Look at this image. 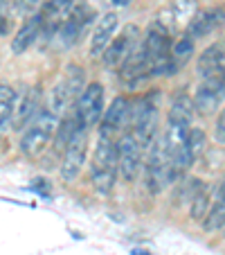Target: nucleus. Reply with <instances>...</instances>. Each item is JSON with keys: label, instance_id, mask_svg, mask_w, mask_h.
Listing matches in <instances>:
<instances>
[{"label": "nucleus", "instance_id": "dca6fc26", "mask_svg": "<svg viewBox=\"0 0 225 255\" xmlns=\"http://www.w3.org/2000/svg\"><path fill=\"white\" fill-rule=\"evenodd\" d=\"M117 25H120V18H117L115 11H106L101 18H97V25L90 34V54L92 57H101V54L106 52L110 41L115 39Z\"/></svg>", "mask_w": 225, "mask_h": 255}, {"label": "nucleus", "instance_id": "ddd939ff", "mask_svg": "<svg viewBox=\"0 0 225 255\" xmlns=\"http://www.w3.org/2000/svg\"><path fill=\"white\" fill-rule=\"evenodd\" d=\"M95 18H97L95 9L88 7L86 2H77V5H72L70 14H68V18L63 20V25H61V39L66 41V45L77 43V39L81 36V32Z\"/></svg>", "mask_w": 225, "mask_h": 255}, {"label": "nucleus", "instance_id": "b1692460", "mask_svg": "<svg viewBox=\"0 0 225 255\" xmlns=\"http://www.w3.org/2000/svg\"><path fill=\"white\" fill-rule=\"evenodd\" d=\"M43 2L45 0H18L16 11H20V14H25V16H34V14H39L41 11Z\"/></svg>", "mask_w": 225, "mask_h": 255}, {"label": "nucleus", "instance_id": "423d86ee", "mask_svg": "<svg viewBox=\"0 0 225 255\" xmlns=\"http://www.w3.org/2000/svg\"><path fill=\"white\" fill-rule=\"evenodd\" d=\"M104 86L99 82H92L83 88V93L77 100V109L75 116L79 118V125L83 129H92L95 125H99L104 118Z\"/></svg>", "mask_w": 225, "mask_h": 255}, {"label": "nucleus", "instance_id": "c756f323", "mask_svg": "<svg viewBox=\"0 0 225 255\" xmlns=\"http://www.w3.org/2000/svg\"><path fill=\"white\" fill-rule=\"evenodd\" d=\"M2 20H5V16H2V9H0V34L5 32V27H2Z\"/></svg>", "mask_w": 225, "mask_h": 255}, {"label": "nucleus", "instance_id": "bb28decb", "mask_svg": "<svg viewBox=\"0 0 225 255\" xmlns=\"http://www.w3.org/2000/svg\"><path fill=\"white\" fill-rule=\"evenodd\" d=\"M113 5H117V7H129L131 5V0H110Z\"/></svg>", "mask_w": 225, "mask_h": 255}, {"label": "nucleus", "instance_id": "393cba45", "mask_svg": "<svg viewBox=\"0 0 225 255\" xmlns=\"http://www.w3.org/2000/svg\"><path fill=\"white\" fill-rule=\"evenodd\" d=\"M214 140L221 144H225V109L219 113L216 118V125H214Z\"/></svg>", "mask_w": 225, "mask_h": 255}, {"label": "nucleus", "instance_id": "2eb2a0df", "mask_svg": "<svg viewBox=\"0 0 225 255\" xmlns=\"http://www.w3.org/2000/svg\"><path fill=\"white\" fill-rule=\"evenodd\" d=\"M225 23V9L223 7H210V9H201L192 18V23L185 27V34L189 39H203L207 34L216 32L221 25Z\"/></svg>", "mask_w": 225, "mask_h": 255}, {"label": "nucleus", "instance_id": "f03ea898", "mask_svg": "<svg viewBox=\"0 0 225 255\" xmlns=\"http://www.w3.org/2000/svg\"><path fill=\"white\" fill-rule=\"evenodd\" d=\"M144 176H147V188L151 194H160L164 188H169L171 183H176L178 174L173 169L171 154H169L167 144H164L162 133L155 135V140L151 142L147 151V163H144Z\"/></svg>", "mask_w": 225, "mask_h": 255}, {"label": "nucleus", "instance_id": "39448f33", "mask_svg": "<svg viewBox=\"0 0 225 255\" xmlns=\"http://www.w3.org/2000/svg\"><path fill=\"white\" fill-rule=\"evenodd\" d=\"M131 118H133V102L122 95L115 97L104 111V118L99 122V135L117 140L126 133V129H131Z\"/></svg>", "mask_w": 225, "mask_h": 255}, {"label": "nucleus", "instance_id": "7c9ffc66", "mask_svg": "<svg viewBox=\"0 0 225 255\" xmlns=\"http://www.w3.org/2000/svg\"><path fill=\"white\" fill-rule=\"evenodd\" d=\"M223 237H225V226H223Z\"/></svg>", "mask_w": 225, "mask_h": 255}, {"label": "nucleus", "instance_id": "4be33fe9", "mask_svg": "<svg viewBox=\"0 0 225 255\" xmlns=\"http://www.w3.org/2000/svg\"><path fill=\"white\" fill-rule=\"evenodd\" d=\"M194 50H196L194 39H189L187 34L178 36V39L171 43V59H173V63L178 66V70H180V68L194 57Z\"/></svg>", "mask_w": 225, "mask_h": 255}, {"label": "nucleus", "instance_id": "1a4fd4ad", "mask_svg": "<svg viewBox=\"0 0 225 255\" xmlns=\"http://www.w3.org/2000/svg\"><path fill=\"white\" fill-rule=\"evenodd\" d=\"M142 36H140L138 25H126V29H122V34H117L115 39L110 41V45L106 48V52L101 54V61L106 68H122V63L133 54V50L140 45Z\"/></svg>", "mask_w": 225, "mask_h": 255}, {"label": "nucleus", "instance_id": "cd10ccee", "mask_svg": "<svg viewBox=\"0 0 225 255\" xmlns=\"http://www.w3.org/2000/svg\"><path fill=\"white\" fill-rule=\"evenodd\" d=\"M131 255H151L149 251H144V249H133L131 251Z\"/></svg>", "mask_w": 225, "mask_h": 255}, {"label": "nucleus", "instance_id": "f257e3e1", "mask_svg": "<svg viewBox=\"0 0 225 255\" xmlns=\"http://www.w3.org/2000/svg\"><path fill=\"white\" fill-rule=\"evenodd\" d=\"M120 174V160H117V140L99 135L92 151L90 163V181L92 188L99 194H110L115 188V178Z\"/></svg>", "mask_w": 225, "mask_h": 255}, {"label": "nucleus", "instance_id": "9d476101", "mask_svg": "<svg viewBox=\"0 0 225 255\" xmlns=\"http://www.w3.org/2000/svg\"><path fill=\"white\" fill-rule=\"evenodd\" d=\"M225 102V79H198L194 106L198 116H214Z\"/></svg>", "mask_w": 225, "mask_h": 255}, {"label": "nucleus", "instance_id": "0eeeda50", "mask_svg": "<svg viewBox=\"0 0 225 255\" xmlns=\"http://www.w3.org/2000/svg\"><path fill=\"white\" fill-rule=\"evenodd\" d=\"M86 156H88V129L81 127V129L75 133V138L70 140V144L66 147V151H63V156H61V167H59V172H61V178L66 183H72V181L81 174L83 165H86Z\"/></svg>", "mask_w": 225, "mask_h": 255}, {"label": "nucleus", "instance_id": "9b49d317", "mask_svg": "<svg viewBox=\"0 0 225 255\" xmlns=\"http://www.w3.org/2000/svg\"><path fill=\"white\" fill-rule=\"evenodd\" d=\"M147 77H151V57H149L147 45H144V39H142L138 48L133 50V54L122 63L120 79L126 86H138V84H142Z\"/></svg>", "mask_w": 225, "mask_h": 255}, {"label": "nucleus", "instance_id": "f3484780", "mask_svg": "<svg viewBox=\"0 0 225 255\" xmlns=\"http://www.w3.org/2000/svg\"><path fill=\"white\" fill-rule=\"evenodd\" d=\"M43 25H45L43 11H39V14H34V16H27L25 23L20 25V29L16 32V36L11 39V52L20 54V52H25L29 45H34V41L39 39L41 27H43Z\"/></svg>", "mask_w": 225, "mask_h": 255}, {"label": "nucleus", "instance_id": "20e7f679", "mask_svg": "<svg viewBox=\"0 0 225 255\" xmlns=\"http://www.w3.org/2000/svg\"><path fill=\"white\" fill-rule=\"evenodd\" d=\"M131 133L140 144L149 151L151 142L158 135V91L142 97L133 104V118H131Z\"/></svg>", "mask_w": 225, "mask_h": 255}, {"label": "nucleus", "instance_id": "a878e982", "mask_svg": "<svg viewBox=\"0 0 225 255\" xmlns=\"http://www.w3.org/2000/svg\"><path fill=\"white\" fill-rule=\"evenodd\" d=\"M32 188L36 190V192H41L43 197H48V194H50V183H48V181H43V178H36Z\"/></svg>", "mask_w": 225, "mask_h": 255}, {"label": "nucleus", "instance_id": "6ab92c4d", "mask_svg": "<svg viewBox=\"0 0 225 255\" xmlns=\"http://www.w3.org/2000/svg\"><path fill=\"white\" fill-rule=\"evenodd\" d=\"M194 116H196V106H194V97L189 95H176L171 102V109L167 113L169 125H180V127H192Z\"/></svg>", "mask_w": 225, "mask_h": 255}, {"label": "nucleus", "instance_id": "c85d7f7f", "mask_svg": "<svg viewBox=\"0 0 225 255\" xmlns=\"http://www.w3.org/2000/svg\"><path fill=\"white\" fill-rule=\"evenodd\" d=\"M219 194H221V197H225V181H223V183H219Z\"/></svg>", "mask_w": 225, "mask_h": 255}, {"label": "nucleus", "instance_id": "a211bd4d", "mask_svg": "<svg viewBox=\"0 0 225 255\" xmlns=\"http://www.w3.org/2000/svg\"><path fill=\"white\" fill-rule=\"evenodd\" d=\"M198 11H201L198 9V0H173L171 7H169V11H167L169 20H160V18L158 20L173 34L176 27H187Z\"/></svg>", "mask_w": 225, "mask_h": 255}, {"label": "nucleus", "instance_id": "f8f14e48", "mask_svg": "<svg viewBox=\"0 0 225 255\" xmlns=\"http://www.w3.org/2000/svg\"><path fill=\"white\" fill-rule=\"evenodd\" d=\"M41 111V93L39 88H27L25 93H18L16 95V106L14 113H11V129H27L32 125V120L39 116Z\"/></svg>", "mask_w": 225, "mask_h": 255}, {"label": "nucleus", "instance_id": "5701e85b", "mask_svg": "<svg viewBox=\"0 0 225 255\" xmlns=\"http://www.w3.org/2000/svg\"><path fill=\"white\" fill-rule=\"evenodd\" d=\"M223 226H225V197L216 194L214 206H212L207 219L203 222V228L207 233H216V231H223Z\"/></svg>", "mask_w": 225, "mask_h": 255}, {"label": "nucleus", "instance_id": "aec40b11", "mask_svg": "<svg viewBox=\"0 0 225 255\" xmlns=\"http://www.w3.org/2000/svg\"><path fill=\"white\" fill-rule=\"evenodd\" d=\"M219 194V185L216 183H205V188L196 194L192 203H189V215H192L194 222H205L207 215H210L212 206H214V199Z\"/></svg>", "mask_w": 225, "mask_h": 255}, {"label": "nucleus", "instance_id": "7ed1b4c3", "mask_svg": "<svg viewBox=\"0 0 225 255\" xmlns=\"http://www.w3.org/2000/svg\"><path fill=\"white\" fill-rule=\"evenodd\" d=\"M59 122H61L59 118H54L52 113H48L43 106H41L39 116L34 118L32 125L23 131V135H20L18 147H20V151H23V156H27V158H39V156L50 147V140H52V135L57 133Z\"/></svg>", "mask_w": 225, "mask_h": 255}, {"label": "nucleus", "instance_id": "412c9836", "mask_svg": "<svg viewBox=\"0 0 225 255\" xmlns=\"http://www.w3.org/2000/svg\"><path fill=\"white\" fill-rule=\"evenodd\" d=\"M16 106V93L9 84H0V135L11 127V113Z\"/></svg>", "mask_w": 225, "mask_h": 255}, {"label": "nucleus", "instance_id": "4468645a", "mask_svg": "<svg viewBox=\"0 0 225 255\" xmlns=\"http://www.w3.org/2000/svg\"><path fill=\"white\" fill-rule=\"evenodd\" d=\"M198 79H225V48L219 43L205 48L196 61Z\"/></svg>", "mask_w": 225, "mask_h": 255}, {"label": "nucleus", "instance_id": "6e6552de", "mask_svg": "<svg viewBox=\"0 0 225 255\" xmlns=\"http://www.w3.org/2000/svg\"><path fill=\"white\" fill-rule=\"evenodd\" d=\"M144 147L135 140V135L131 131H126L124 135L117 138V160H120V174L126 183H133L135 178L142 172V154Z\"/></svg>", "mask_w": 225, "mask_h": 255}]
</instances>
